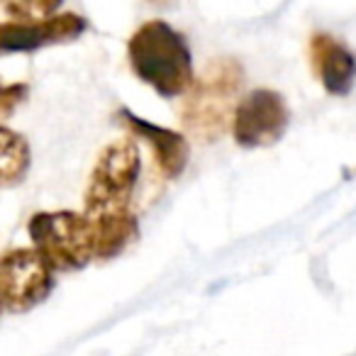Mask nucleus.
<instances>
[{
    "mask_svg": "<svg viewBox=\"0 0 356 356\" xmlns=\"http://www.w3.org/2000/svg\"><path fill=\"white\" fill-rule=\"evenodd\" d=\"M27 232L54 271H79L95 259L88 220L74 210H44L32 215Z\"/></svg>",
    "mask_w": 356,
    "mask_h": 356,
    "instance_id": "nucleus-4",
    "label": "nucleus"
},
{
    "mask_svg": "<svg viewBox=\"0 0 356 356\" xmlns=\"http://www.w3.org/2000/svg\"><path fill=\"white\" fill-rule=\"evenodd\" d=\"M64 0H3V13L13 22H37L54 17Z\"/></svg>",
    "mask_w": 356,
    "mask_h": 356,
    "instance_id": "nucleus-11",
    "label": "nucleus"
},
{
    "mask_svg": "<svg viewBox=\"0 0 356 356\" xmlns=\"http://www.w3.org/2000/svg\"><path fill=\"white\" fill-rule=\"evenodd\" d=\"M346 176H356V166H354V168H351V171H349V173H346Z\"/></svg>",
    "mask_w": 356,
    "mask_h": 356,
    "instance_id": "nucleus-13",
    "label": "nucleus"
},
{
    "mask_svg": "<svg viewBox=\"0 0 356 356\" xmlns=\"http://www.w3.org/2000/svg\"><path fill=\"white\" fill-rule=\"evenodd\" d=\"M244 83L239 61L222 56L200 71L181 108V122L186 132L200 142H215L225 134L229 120H234L237 95Z\"/></svg>",
    "mask_w": 356,
    "mask_h": 356,
    "instance_id": "nucleus-3",
    "label": "nucleus"
},
{
    "mask_svg": "<svg viewBox=\"0 0 356 356\" xmlns=\"http://www.w3.org/2000/svg\"><path fill=\"white\" fill-rule=\"evenodd\" d=\"M291 113L281 93L268 88L252 90L237 103L232 120L234 142L242 149H264L286 134Z\"/></svg>",
    "mask_w": 356,
    "mask_h": 356,
    "instance_id": "nucleus-6",
    "label": "nucleus"
},
{
    "mask_svg": "<svg viewBox=\"0 0 356 356\" xmlns=\"http://www.w3.org/2000/svg\"><path fill=\"white\" fill-rule=\"evenodd\" d=\"M127 56L134 76L161 98H176L193 86V56L186 37L163 20H149L132 32Z\"/></svg>",
    "mask_w": 356,
    "mask_h": 356,
    "instance_id": "nucleus-2",
    "label": "nucleus"
},
{
    "mask_svg": "<svg viewBox=\"0 0 356 356\" xmlns=\"http://www.w3.org/2000/svg\"><path fill=\"white\" fill-rule=\"evenodd\" d=\"M139 149L132 139H115L100 152L86 188V220L93 234L95 259L122 254L137 239L139 222L132 213L139 181Z\"/></svg>",
    "mask_w": 356,
    "mask_h": 356,
    "instance_id": "nucleus-1",
    "label": "nucleus"
},
{
    "mask_svg": "<svg viewBox=\"0 0 356 356\" xmlns=\"http://www.w3.org/2000/svg\"><path fill=\"white\" fill-rule=\"evenodd\" d=\"M54 266L37 249H8L0 266L6 312H27L54 288Z\"/></svg>",
    "mask_w": 356,
    "mask_h": 356,
    "instance_id": "nucleus-5",
    "label": "nucleus"
},
{
    "mask_svg": "<svg viewBox=\"0 0 356 356\" xmlns=\"http://www.w3.org/2000/svg\"><path fill=\"white\" fill-rule=\"evenodd\" d=\"M149 3H166V0H149Z\"/></svg>",
    "mask_w": 356,
    "mask_h": 356,
    "instance_id": "nucleus-14",
    "label": "nucleus"
},
{
    "mask_svg": "<svg viewBox=\"0 0 356 356\" xmlns=\"http://www.w3.org/2000/svg\"><path fill=\"white\" fill-rule=\"evenodd\" d=\"M88 22L83 15L76 13H61V15L47 17L37 22H13L6 20L0 27V51L3 54H25L37 51L51 44H66L79 40L86 32Z\"/></svg>",
    "mask_w": 356,
    "mask_h": 356,
    "instance_id": "nucleus-7",
    "label": "nucleus"
},
{
    "mask_svg": "<svg viewBox=\"0 0 356 356\" xmlns=\"http://www.w3.org/2000/svg\"><path fill=\"white\" fill-rule=\"evenodd\" d=\"M27 98V86L25 83H6L3 93H0V113L3 120H8L13 115V110Z\"/></svg>",
    "mask_w": 356,
    "mask_h": 356,
    "instance_id": "nucleus-12",
    "label": "nucleus"
},
{
    "mask_svg": "<svg viewBox=\"0 0 356 356\" xmlns=\"http://www.w3.org/2000/svg\"><path fill=\"white\" fill-rule=\"evenodd\" d=\"M310 64L330 95H346L356 81V54L334 35L315 32L310 37Z\"/></svg>",
    "mask_w": 356,
    "mask_h": 356,
    "instance_id": "nucleus-8",
    "label": "nucleus"
},
{
    "mask_svg": "<svg viewBox=\"0 0 356 356\" xmlns=\"http://www.w3.org/2000/svg\"><path fill=\"white\" fill-rule=\"evenodd\" d=\"M0 159H3V186L13 188V186L22 184L30 168V144L22 134L13 132L10 127L0 129Z\"/></svg>",
    "mask_w": 356,
    "mask_h": 356,
    "instance_id": "nucleus-10",
    "label": "nucleus"
},
{
    "mask_svg": "<svg viewBox=\"0 0 356 356\" xmlns=\"http://www.w3.org/2000/svg\"><path fill=\"white\" fill-rule=\"evenodd\" d=\"M120 120H122V124L134 137L144 139V142L152 147L154 161H156L159 171H161L163 176L178 178L184 173V168L188 166V159H191V147L184 134L161 127V124H154V122H149V120L137 118V115H132L129 110H120Z\"/></svg>",
    "mask_w": 356,
    "mask_h": 356,
    "instance_id": "nucleus-9",
    "label": "nucleus"
}]
</instances>
